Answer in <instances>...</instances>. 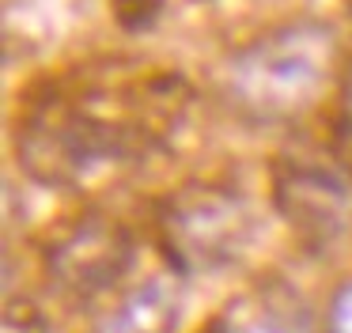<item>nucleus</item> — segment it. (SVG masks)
<instances>
[{
    "label": "nucleus",
    "instance_id": "nucleus-1",
    "mask_svg": "<svg viewBox=\"0 0 352 333\" xmlns=\"http://www.w3.org/2000/svg\"><path fill=\"white\" fill-rule=\"evenodd\" d=\"M182 103L175 76L102 68L80 76V83H54L46 95H34L16 148L34 178L72 186L160 144Z\"/></svg>",
    "mask_w": 352,
    "mask_h": 333
},
{
    "label": "nucleus",
    "instance_id": "nucleus-2",
    "mask_svg": "<svg viewBox=\"0 0 352 333\" xmlns=\"http://www.w3.org/2000/svg\"><path fill=\"white\" fill-rule=\"evenodd\" d=\"M333 61L329 34L318 27L269 30L228 65V83L239 106L261 118H288L307 106Z\"/></svg>",
    "mask_w": 352,
    "mask_h": 333
},
{
    "label": "nucleus",
    "instance_id": "nucleus-3",
    "mask_svg": "<svg viewBox=\"0 0 352 333\" xmlns=\"http://www.w3.org/2000/svg\"><path fill=\"white\" fill-rule=\"evenodd\" d=\"M160 231L182 269H216L246 246L250 208L216 186H190L163 201Z\"/></svg>",
    "mask_w": 352,
    "mask_h": 333
},
{
    "label": "nucleus",
    "instance_id": "nucleus-4",
    "mask_svg": "<svg viewBox=\"0 0 352 333\" xmlns=\"http://www.w3.org/2000/svg\"><path fill=\"white\" fill-rule=\"evenodd\" d=\"M129 254L133 246L118 224H84L54 246V265L61 280L76 284L80 292H95V288H107L114 277H122Z\"/></svg>",
    "mask_w": 352,
    "mask_h": 333
},
{
    "label": "nucleus",
    "instance_id": "nucleus-5",
    "mask_svg": "<svg viewBox=\"0 0 352 333\" xmlns=\"http://www.w3.org/2000/svg\"><path fill=\"white\" fill-rule=\"evenodd\" d=\"M276 204L311 235H329L344 216V189L322 166H288L276 178Z\"/></svg>",
    "mask_w": 352,
    "mask_h": 333
},
{
    "label": "nucleus",
    "instance_id": "nucleus-6",
    "mask_svg": "<svg viewBox=\"0 0 352 333\" xmlns=\"http://www.w3.org/2000/svg\"><path fill=\"white\" fill-rule=\"evenodd\" d=\"M329 333H352V284L341 288V295L333 299V310H329Z\"/></svg>",
    "mask_w": 352,
    "mask_h": 333
},
{
    "label": "nucleus",
    "instance_id": "nucleus-7",
    "mask_svg": "<svg viewBox=\"0 0 352 333\" xmlns=\"http://www.w3.org/2000/svg\"><path fill=\"white\" fill-rule=\"evenodd\" d=\"M344 129H349V140H352V83H349V95H344Z\"/></svg>",
    "mask_w": 352,
    "mask_h": 333
}]
</instances>
